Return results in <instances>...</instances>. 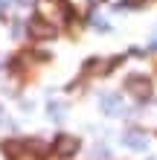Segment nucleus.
<instances>
[{
	"mask_svg": "<svg viewBox=\"0 0 157 160\" xmlns=\"http://www.w3.org/2000/svg\"><path fill=\"white\" fill-rule=\"evenodd\" d=\"M29 35H35V38H52V26H44L35 18V21H29Z\"/></svg>",
	"mask_w": 157,
	"mask_h": 160,
	"instance_id": "39448f33",
	"label": "nucleus"
},
{
	"mask_svg": "<svg viewBox=\"0 0 157 160\" xmlns=\"http://www.w3.org/2000/svg\"><path fill=\"white\" fill-rule=\"evenodd\" d=\"M125 88L131 90V93H137V96H149V90H151V84L145 82V79H140V76H131L125 82Z\"/></svg>",
	"mask_w": 157,
	"mask_h": 160,
	"instance_id": "7ed1b4c3",
	"label": "nucleus"
},
{
	"mask_svg": "<svg viewBox=\"0 0 157 160\" xmlns=\"http://www.w3.org/2000/svg\"><path fill=\"white\" fill-rule=\"evenodd\" d=\"M47 111H50V119H52V122H61V119H64V108H61V102H50Z\"/></svg>",
	"mask_w": 157,
	"mask_h": 160,
	"instance_id": "423d86ee",
	"label": "nucleus"
},
{
	"mask_svg": "<svg viewBox=\"0 0 157 160\" xmlns=\"http://www.w3.org/2000/svg\"><path fill=\"white\" fill-rule=\"evenodd\" d=\"M99 105H102V111L105 114H110V117H119L122 114V99L116 96V93H102V96H99Z\"/></svg>",
	"mask_w": 157,
	"mask_h": 160,
	"instance_id": "f03ea898",
	"label": "nucleus"
},
{
	"mask_svg": "<svg viewBox=\"0 0 157 160\" xmlns=\"http://www.w3.org/2000/svg\"><path fill=\"white\" fill-rule=\"evenodd\" d=\"M105 157H108V148L105 146H96L93 148V160H105Z\"/></svg>",
	"mask_w": 157,
	"mask_h": 160,
	"instance_id": "0eeeda50",
	"label": "nucleus"
},
{
	"mask_svg": "<svg viewBox=\"0 0 157 160\" xmlns=\"http://www.w3.org/2000/svg\"><path fill=\"white\" fill-rule=\"evenodd\" d=\"M122 143H125L128 148H134V152H145V148H149V140H145L143 134H137V131L125 134V137H122Z\"/></svg>",
	"mask_w": 157,
	"mask_h": 160,
	"instance_id": "20e7f679",
	"label": "nucleus"
},
{
	"mask_svg": "<svg viewBox=\"0 0 157 160\" xmlns=\"http://www.w3.org/2000/svg\"><path fill=\"white\" fill-rule=\"evenodd\" d=\"M149 160H154V157H149Z\"/></svg>",
	"mask_w": 157,
	"mask_h": 160,
	"instance_id": "1a4fd4ad",
	"label": "nucleus"
},
{
	"mask_svg": "<svg viewBox=\"0 0 157 160\" xmlns=\"http://www.w3.org/2000/svg\"><path fill=\"white\" fill-rule=\"evenodd\" d=\"M9 3H12V0H0V6H9Z\"/></svg>",
	"mask_w": 157,
	"mask_h": 160,
	"instance_id": "6e6552de",
	"label": "nucleus"
},
{
	"mask_svg": "<svg viewBox=\"0 0 157 160\" xmlns=\"http://www.w3.org/2000/svg\"><path fill=\"white\" fill-rule=\"evenodd\" d=\"M76 148H79V140L76 137L61 134L58 140H55V146H52V154L55 157H70V154H76Z\"/></svg>",
	"mask_w": 157,
	"mask_h": 160,
	"instance_id": "f257e3e1",
	"label": "nucleus"
}]
</instances>
